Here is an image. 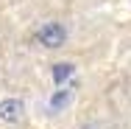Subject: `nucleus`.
Returning <instances> with one entry per match:
<instances>
[{
	"label": "nucleus",
	"instance_id": "obj_1",
	"mask_svg": "<svg viewBox=\"0 0 131 129\" xmlns=\"http://www.w3.org/2000/svg\"><path fill=\"white\" fill-rule=\"evenodd\" d=\"M34 42L42 51H61L70 42V25L64 20H42L34 31Z\"/></svg>",
	"mask_w": 131,
	"mask_h": 129
},
{
	"label": "nucleus",
	"instance_id": "obj_2",
	"mask_svg": "<svg viewBox=\"0 0 131 129\" xmlns=\"http://www.w3.org/2000/svg\"><path fill=\"white\" fill-rule=\"evenodd\" d=\"M28 112V104L20 96H6L0 98V124L3 126H17Z\"/></svg>",
	"mask_w": 131,
	"mask_h": 129
},
{
	"label": "nucleus",
	"instance_id": "obj_3",
	"mask_svg": "<svg viewBox=\"0 0 131 129\" xmlns=\"http://www.w3.org/2000/svg\"><path fill=\"white\" fill-rule=\"evenodd\" d=\"M73 104H75V87L73 84L70 87H56V90H50V96L45 98V112L48 115H61Z\"/></svg>",
	"mask_w": 131,
	"mask_h": 129
},
{
	"label": "nucleus",
	"instance_id": "obj_4",
	"mask_svg": "<svg viewBox=\"0 0 131 129\" xmlns=\"http://www.w3.org/2000/svg\"><path fill=\"white\" fill-rule=\"evenodd\" d=\"M48 76H50L53 87H70L73 79L78 76V62H73V59H59V62L50 65Z\"/></svg>",
	"mask_w": 131,
	"mask_h": 129
},
{
	"label": "nucleus",
	"instance_id": "obj_5",
	"mask_svg": "<svg viewBox=\"0 0 131 129\" xmlns=\"http://www.w3.org/2000/svg\"><path fill=\"white\" fill-rule=\"evenodd\" d=\"M81 129H101V126H98V124L92 121V124H84V126H81Z\"/></svg>",
	"mask_w": 131,
	"mask_h": 129
}]
</instances>
